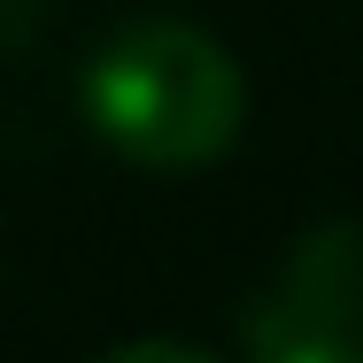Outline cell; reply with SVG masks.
<instances>
[{"label": "cell", "instance_id": "1", "mask_svg": "<svg viewBox=\"0 0 363 363\" xmlns=\"http://www.w3.org/2000/svg\"><path fill=\"white\" fill-rule=\"evenodd\" d=\"M247 85L209 31L194 23H124L85 62L93 132L140 170H201L240 132Z\"/></svg>", "mask_w": 363, "mask_h": 363}, {"label": "cell", "instance_id": "2", "mask_svg": "<svg viewBox=\"0 0 363 363\" xmlns=\"http://www.w3.org/2000/svg\"><path fill=\"white\" fill-rule=\"evenodd\" d=\"M263 363H363V232L309 224L240 325Z\"/></svg>", "mask_w": 363, "mask_h": 363}, {"label": "cell", "instance_id": "3", "mask_svg": "<svg viewBox=\"0 0 363 363\" xmlns=\"http://www.w3.org/2000/svg\"><path fill=\"white\" fill-rule=\"evenodd\" d=\"M39 16H47V0H0V55H23Z\"/></svg>", "mask_w": 363, "mask_h": 363}]
</instances>
